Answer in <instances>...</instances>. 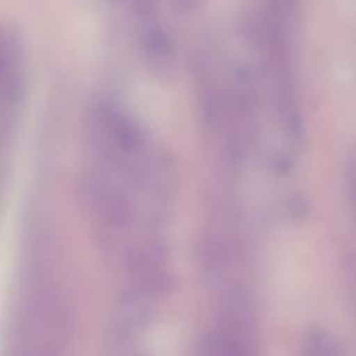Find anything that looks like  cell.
<instances>
[{
	"mask_svg": "<svg viewBox=\"0 0 356 356\" xmlns=\"http://www.w3.org/2000/svg\"><path fill=\"white\" fill-rule=\"evenodd\" d=\"M273 267L274 286L280 299L286 306H293L300 300L309 285L307 261L299 250L286 249L278 254Z\"/></svg>",
	"mask_w": 356,
	"mask_h": 356,
	"instance_id": "obj_1",
	"label": "cell"
},
{
	"mask_svg": "<svg viewBox=\"0 0 356 356\" xmlns=\"http://www.w3.org/2000/svg\"><path fill=\"white\" fill-rule=\"evenodd\" d=\"M153 349L156 356H175L179 339L170 325H160L153 335Z\"/></svg>",
	"mask_w": 356,
	"mask_h": 356,
	"instance_id": "obj_2",
	"label": "cell"
}]
</instances>
